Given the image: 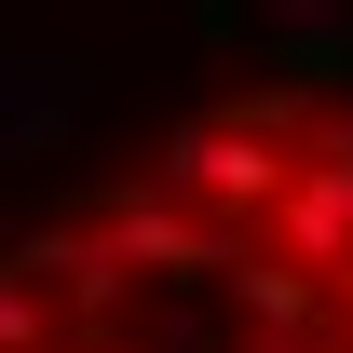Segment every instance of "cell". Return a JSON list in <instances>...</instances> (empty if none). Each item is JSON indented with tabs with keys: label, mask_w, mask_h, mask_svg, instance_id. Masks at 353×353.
Returning <instances> with one entry per match:
<instances>
[{
	"label": "cell",
	"mask_w": 353,
	"mask_h": 353,
	"mask_svg": "<svg viewBox=\"0 0 353 353\" xmlns=\"http://www.w3.org/2000/svg\"><path fill=\"white\" fill-rule=\"evenodd\" d=\"M326 95H231V109H190V123L163 136V190H190L204 218L231 231H272V204H285V176H299V136Z\"/></svg>",
	"instance_id": "1"
},
{
	"label": "cell",
	"mask_w": 353,
	"mask_h": 353,
	"mask_svg": "<svg viewBox=\"0 0 353 353\" xmlns=\"http://www.w3.org/2000/svg\"><path fill=\"white\" fill-rule=\"evenodd\" d=\"M54 340H68V299H54L41 245H14L0 259V353H54Z\"/></svg>",
	"instance_id": "4"
},
{
	"label": "cell",
	"mask_w": 353,
	"mask_h": 353,
	"mask_svg": "<svg viewBox=\"0 0 353 353\" xmlns=\"http://www.w3.org/2000/svg\"><path fill=\"white\" fill-rule=\"evenodd\" d=\"M259 245H272V259H299V272H340V259H353V109H312L299 176H285V204H272Z\"/></svg>",
	"instance_id": "3"
},
{
	"label": "cell",
	"mask_w": 353,
	"mask_h": 353,
	"mask_svg": "<svg viewBox=\"0 0 353 353\" xmlns=\"http://www.w3.org/2000/svg\"><path fill=\"white\" fill-rule=\"evenodd\" d=\"M54 353H109V340H54Z\"/></svg>",
	"instance_id": "5"
},
{
	"label": "cell",
	"mask_w": 353,
	"mask_h": 353,
	"mask_svg": "<svg viewBox=\"0 0 353 353\" xmlns=\"http://www.w3.org/2000/svg\"><path fill=\"white\" fill-rule=\"evenodd\" d=\"M82 231H95V245H109L123 272H136V285H204V272H245V245H259V231L204 218V204H190V190H163V176L109 190V204H95Z\"/></svg>",
	"instance_id": "2"
}]
</instances>
